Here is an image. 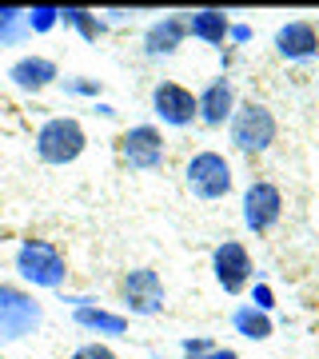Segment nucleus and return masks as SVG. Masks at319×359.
Masks as SVG:
<instances>
[{"instance_id":"nucleus-8","label":"nucleus","mask_w":319,"mask_h":359,"mask_svg":"<svg viewBox=\"0 0 319 359\" xmlns=\"http://www.w3.org/2000/svg\"><path fill=\"white\" fill-rule=\"evenodd\" d=\"M120 299H124V308L132 316H156V311H164V280L156 276L152 268H132L120 280Z\"/></svg>"},{"instance_id":"nucleus-21","label":"nucleus","mask_w":319,"mask_h":359,"mask_svg":"<svg viewBox=\"0 0 319 359\" xmlns=\"http://www.w3.org/2000/svg\"><path fill=\"white\" fill-rule=\"evenodd\" d=\"M64 92H68V96H92V100H96V96H100V80H88V76H72V80H64Z\"/></svg>"},{"instance_id":"nucleus-6","label":"nucleus","mask_w":319,"mask_h":359,"mask_svg":"<svg viewBox=\"0 0 319 359\" xmlns=\"http://www.w3.org/2000/svg\"><path fill=\"white\" fill-rule=\"evenodd\" d=\"M164 132L156 128V124H136V128H128L120 136V160H124L132 172H156V168H164L168 160V148H164Z\"/></svg>"},{"instance_id":"nucleus-11","label":"nucleus","mask_w":319,"mask_h":359,"mask_svg":"<svg viewBox=\"0 0 319 359\" xmlns=\"http://www.w3.org/2000/svg\"><path fill=\"white\" fill-rule=\"evenodd\" d=\"M276 52L283 60H311L319 52V28L311 20H287L276 28Z\"/></svg>"},{"instance_id":"nucleus-24","label":"nucleus","mask_w":319,"mask_h":359,"mask_svg":"<svg viewBox=\"0 0 319 359\" xmlns=\"http://www.w3.org/2000/svg\"><path fill=\"white\" fill-rule=\"evenodd\" d=\"M216 347L208 344V339H184V355L188 359H204V355H212Z\"/></svg>"},{"instance_id":"nucleus-9","label":"nucleus","mask_w":319,"mask_h":359,"mask_svg":"<svg viewBox=\"0 0 319 359\" xmlns=\"http://www.w3.org/2000/svg\"><path fill=\"white\" fill-rule=\"evenodd\" d=\"M152 108H156V116H160V124H168V128H188L191 120H200L196 92L176 84V80H160V84H156Z\"/></svg>"},{"instance_id":"nucleus-2","label":"nucleus","mask_w":319,"mask_h":359,"mask_svg":"<svg viewBox=\"0 0 319 359\" xmlns=\"http://www.w3.org/2000/svg\"><path fill=\"white\" fill-rule=\"evenodd\" d=\"M84 148H88V132L76 116H52L36 132V156L44 164H72L84 156Z\"/></svg>"},{"instance_id":"nucleus-22","label":"nucleus","mask_w":319,"mask_h":359,"mask_svg":"<svg viewBox=\"0 0 319 359\" xmlns=\"http://www.w3.org/2000/svg\"><path fill=\"white\" fill-rule=\"evenodd\" d=\"M72 359H120L108 344H80L76 351H72Z\"/></svg>"},{"instance_id":"nucleus-20","label":"nucleus","mask_w":319,"mask_h":359,"mask_svg":"<svg viewBox=\"0 0 319 359\" xmlns=\"http://www.w3.org/2000/svg\"><path fill=\"white\" fill-rule=\"evenodd\" d=\"M25 25L28 32H52L60 25V8H32V13H25Z\"/></svg>"},{"instance_id":"nucleus-5","label":"nucleus","mask_w":319,"mask_h":359,"mask_svg":"<svg viewBox=\"0 0 319 359\" xmlns=\"http://www.w3.org/2000/svg\"><path fill=\"white\" fill-rule=\"evenodd\" d=\"M40 320H44V311L32 295L13 283H0V344H16V339L32 335Z\"/></svg>"},{"instance_id":"nucleus-10","label":"nucleus","mask_w":319,"mask_h":359,"mask_svg":"<svg viewBox=\"0 0 319 359\" xmlns=\"http://www.w3.org/2000/svg\"><path fill=\"white\" fill-rule=\"evenodd\" d=\"M212 271H216V283L228 295H240L247 283H252V256L240 240H224V244L212 252Z\"/></svg>"},{"instance_id":"nucleus-19","label":"nucleus","mask_w":319,"mask_h":359,"mask_svg":"<svg viewBox=\"0 0 319 359\" xmlns=\"http://www.w3.org/2000/svg\"><path fill=\"white\" fill-rule=\"evenodd\" d=\"M25 32L28 25L20 8H0V44H16V40H25Z\"/></svg>"},{"instance_id":"nucleus-7","label":"nucleus","mask_w":319,"mask_h":359,"mask_svg":"<svg viewBox=\"0 0 319 359\" xmlns=\"http://www.w3.org/2000/svg\"><path fill=\"white\" fill-rule=\"evenodd\" d=\"M280 216H283V192L271 180H252L243 188V228L264 236L280 224Z\"/></svg>"},{"instance_id":"nucleus-23","label":"nucleus","mask_w":319,"mask_h":359,"mask_svg":"<svg viewBox=\"0 0 319 359\" xmlns=\"http://www.w3.org/2000/svg\"><path fill=\"white\" fill-rule=\"evenodd\" d=\"M252 308H259V311H271V308H276V295H271L268 283H255V287H252Z\"/></svg>"},{"instance_id":"nucleus-14","label":"nucleus","mask_w":319,"mask_h":359,"mask_svg":"<svg viewBox=\"0 0 319 359\" xmlns=\"http://www.w3.org/2000/svg\"><path fill=\"white\" fill-rule=\"evenodd\" d=\"M8 80L25 92H44L52 80H60V68H56V60H48V56H20V60L8 68Z\"/></svg>"},{"instance_id":"nucleus-3","label":"nucleus","mask_w":319,"mask_h":359,"mask_svg":"<svg viewBox=\"0 0 319 359\" xmlns=\"http://www.w3.org/2000/svg\"><path fill=\"white\" fill-rule=\"evenodd\" d=\"M184 184L196 200H224L236 188V176L219 152H196L184 168Z\"/></svg>"},{"instance_id":"nucleus-18","label":"nucleus","mask_w":319,"mask_h":359,"mask_svg":"<svg viewBox=\"0 0 319 359\" xmlns=\"http://www.w3.org/2000/svg\"><path fill=\"white\" fill-rule=\"evenodd\" d=\"M60 25H64V28H76L80 36L92 40V44H96L104 32H108V20H96V16L84 13V8H60Z\"/></svg>"},{"instance_id":"nucleus-13","label":"nucleus","mask_w":319,"mask_h":359,"mask_svg":"<svg viewBox=\"0 0 319 359\" xmlns=\"http://www.w3.org/2000/svg\"><path fill=\"white\" fill-rule=\"evenodd\" d=\"M184 40H188V13L160 16V20L144 32V52H148V56H172Z\"/></svg>"},{"instance_id":"nucleus-1","label":"nucleus","mask_w":319,"mask_h":359,"mask_svg":"<svg viewBox=\"0 0 319 359\" xmlns=\"http://www.w3.org/2000/svg\"><path fill=\"white\" fill-rule=\"evenodd\" d=\"M276 132H280L276 116H271L268 104H259V100H243V104H236V112H231V120H228V136H231V144H236L240 152H247V156L268 152L271 144H276Z\"/></svg>"},{"instance_id":"nucleus-26","label":"nucleus","mask_w":319,"mask_h":359,"mask_svg":"<svg viewBox=\"0 0 319 359\" xmlns=\"http://www.w3.org/2000/svg\"><path fill=\"white\" fill-rule=\"evenodd\" d=\"M204 359H240V355H236V351H228V347H224V351L216 347V351H212V355H204Z\"/></svg>"},{"instance_id":"nucleus-4","label":"nucleus","mask_w":319,"mask_h":359,"mask_svg":"<svg viewBox=\"0 0 319 359\" xmlns=\"http://www.w3.org/2000/svg\"><path fill=\"white\" fill-rule=\"evenodd\" d=\"M16 271L32 287H60L64 276H68L60 248L48 244V240H25L20 252H16Z\"/></svg>"},{"instance_id":"nucleus-16","label":"nucleus","mask_w":319,"mask_h":359,"mask_svg":"<svg viewBox=\"0 0 319 359\" xmlns=\"http://www.w3.org/2000/svg\"><path fill=\"white\" fill-rule=\"evenodd\" d=\"M231 327L243 335V339H252V344H264L271 335V316L268 311L252 308V304H243V308L231 311Z\"/></svg>"},{"instance_id":"nucleus-17","label":"nucleus","mask_w":319,"mask_h":359,"mask_svg":"<svg viewBox=\"0 0 319 359\" xmlns=\"http://www.w3.org/2000/svg\"><path fill=\"white\" fill-rule=\"evenodd\" d=\"M76 323H80V327H88V332H100V335H124L128 332L124 316L104 311V308H92V304H80V308H76Z\"/></svg>"},{"instance_id":"nucleus-12","label":"nucleus","mask_w":319,"mask_h":359,"mask_svg":"<svg viewBox=\"0 0 319 359\" xmlns=\"http://www.w3.org/2000/svg\"><path fill=\"white\" fill-rule=\"evenodd\" d=\"M196 104H200V120H204L208 128H224L231 120V112H236V84H231L228 76L212 80V84L196 96Z\"/></svg>"},{"instance_id":"nucleus-25","label":"nucleus","mask_w":319,"mask_h":359,"mask_svg":"<svg viewBox=\"0 0 319 359\" xmlns=\"http://www.w3.org/2000/svg\"><path fill=\"white\" fill-rule=\"evenodd\" d=\"M228 40H231V44H247V40H252V28H247V25H231L228 28Z\"/></svg>"},{"instance_id":"nucleus-15","label":"nucleus","mask_w":319,"mask_h":359,"mask_svg":"<svg viewBox=\"0 0 319 359\" xmlns=\"http://www.w3.org/2000/svg\"><path fill=\"white\" fill-rule=\"evenodd\" d=\"M228 28L231 20L216 8H204V13H188V36L191 40H204L212 48H224V40H228Z\"/></svg>"}]
</instances>
